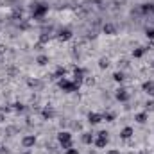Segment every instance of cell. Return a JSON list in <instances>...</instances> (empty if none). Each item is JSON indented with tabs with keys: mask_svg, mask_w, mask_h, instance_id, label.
I'll return each mask as SVG.
<instances>
[{
	"mask_svg": "<svg viewBox=\"0 0 154 154\" xmlns=\"http://www.w3.org/2000/svg\"><path fill=\"white\" fill-rule=\"evenodd\" d=\"M57 142L61 143V147L66 151V149H70L72 147V133H68V131H61L59 134H57Z\"/></svg>",
	"mask_w": 154,
	"mask_h": 154,
	"instance_id": "1",
	"label": "cell"
},
{
	"mask_svg": "<svg viewBox=\"0 0 154 154\" xmlns=\"http://www.w3.org/2000/svg\"><path fill=\"white\" fill-rule=\"evenodd\" d=\"M57 86H59L63 91H66V93H72V91H75L77 88H79L75 82H72V81H68V79H65V77L57 79Z\"/></svg>",
	"mask_w": 154,
	"mask_h": 154,
	"instance_id": "2",
	"label": "cell"
},
{
	"mask_svg": "<svg viewBox=\"0 0 154 154\" xmlns=\"http://www.w3.org/2000/svg\"><path fill=\"white\" fill-rule=\"evenodd\" d=\"M22 145H23L25 149L34 147V145H36V136H34V134H25V136L22 138Z\"/></svg>",
	"mask_w": 154,
	"mask_h": 154,
	"instance_id": "3",
	"label": "cell"
},
{
	"mask_svg": "<svg viewBox=\"0 0 154 154\" xmlns=\"http://www.w3.org/2000/svg\"><path fill=\"white\" fill-rule=\"evenodd\" d=\"M47 11H48V5L36 4V5H34V11H32V14H34V18H41V16H43Z\"/></svg>",
	"mask_w": 154,
	"mask_h": 154,
	"instance_id": "4",
	"label": "cell"
},
{
	"mask_svg": "<svg viewBox=\"0 0 154 154\" xmlns=\"http://www.w3.org/2000/svg\"><path fill=\"white\" fill-rule=\"evenodd\" d=\"M133 134H134V129H133L131 125H125V127L120 131V138H122V140H129V138H133Z\"/></svg>",
	"mask_w": 154,
	"mask_h": 154,
	"instance_id": "5",
	"label": "cell"
},
{
	"mask_svg": "<svg viewBox=\"0 0 154 154\" xmlns=\"http://www.w3.org/2000/svg\"><path fill=\"white\" fill-rule=\"evenodd\" d=\"M116 100H120V102H125V100H129V93H127V90H124V88H118L115 93Z\"/></svg>",
	"mask_w": 154,
	"mask_h": 154,
	"instance_id": "6",
	"label": "cell"
},
{
	"mask_svg": "<svg viewBox=\"0 0 154 154\" xmlns=\"http://www.w3.org/2000/svg\"><path fill=\"white\" fill-rule=\"evenodd\" d=\"M72 36H74V34H72L70 29H61L59 34H57V39H59V41H68V39H72Z\"/></svg>",
	"mask_w": 154,
	"mask_h": 154,
	"instance_id": "7",
	"label": "cell"
},
{
	"mask_svg": "<svg viewBox=\"0 0 154 154\" xmlns=\"http://www.w3.org/2000/svg\"><path fill=\"white\" fill-rule=\"evenodd\" d=\"M104 118H102V115H99V113H90L88 115V122L91 124V125H97V124H100Z\"/></svg>",
	"mask_w": 154,
	"mask_h": 154,
	"instance_id": "8",
	"label": "cell"
},
{
	"mask_svg": "<svg viewBox=\"0 0 154 154\" xmlns=\"http://www.w3.org/2000/svg\"><path fill=\"white\" fill-rule=\"evenodd\" d=\"M142 90L145 93H149V95H154V81H145L142 84Z\"/></svg>",
	"mask_w": 154,
	"mask_h": 154,
	"instance_id": "9",
	"label": "cell"
},
{
	"mask_svg": "<svg viewBox=\"0 0 154 154\" xmlns=\"http://www.w3.org/2000/svg\"><path fill=\"white\" fill-rule=\"evenodd\" d=\"M81 140H82V143H86V145H91V143L95 142V136H93V133H82Z\"/></svg>",
	"mask_w": 154,
	"mask_h": 154,
	"instance_id": "10",
	"label": "cell"
},
{
	"mask_svg": "<svg viewBox=\"0 0 154 154\" xmlns=\"http://www.w3.org/2000/svg\"><path fill=\"white\" fill-rule=\"evenodd\" d=\"M99 149H104L106 145H108V136H99L97 134V138H95V142H93Z\"/></svg>",
	"mask_w": 154,
	"mask_h": 154,
	"instance_id": "11",
	"label": "cell"
},
{
	"mask_svg": "<svg viewBox=\"0 0 154 154\" xmlns=\"http://www.w3.org/2000/svg\"><path fill=\"white\" fill-rule=\"evenodd\" d=\"M41 116H43L45 120H52V118L56 116V113H54V109H52V108H43V111H41Z\"/></svg>",
	"mask_w": 154,
	"mask_h": 154,
	"instance_id": "12",
	"label": "cell"
},
{
	"mask_svg": "<svg viewBox=\"0 0 154 154\" xmlns=\"http://www.w3.org/2000/svg\"><path fill=\"white\" fill-rule=\"evenodd\" d=\"M134 120L138 122V124H145L147 120H149V115L143 111V113H138V115H134Z\"/></svg>",
	"mask_w": 154,
	"mask_h": 154,
	"instance_id": "13",
	"label": "cell"
},
{
	"mask_svg": "<svg viewBox=\"0 0 154 154\" xmlns=\"http://www.w3.org/2000/svg\"><path fill=\"white\" fill-rule=\"evenodd\" d=\"M102 31H104V34H115V25L113 23H106L104 27H102Z\"/></svg>",
	"mask_w": 154,
	"mask_h": 154,
	"instance_id": "14",
	"label": "cell"
},
{
	"mask_svg": "<svg viewBox=\"0 0 154 154\" xmlns=\"http://www.w3.org/2000/svg\"><path fill=\"white\" fill-rule=\"evenodd\" d=\"M143 54H145V48H142V47H140V48H134V50H133V57H136V59H138V57H142Z\"/></svg>",
	"mask_w": 154,
	"mask_h": 154,
	"instance_id": "15",
	"label": "cell"
},
{
	"mask_svg": "<svg viewBox=\"0 0 154 154\" xmlns=\"http://www.w3.org/2000/svg\"><path fill=\"white\" fill-rule=\"evenodd\" d=\"M36 61H38L39 66H45V65H48V57H47V56H38V59H36Z\"/></svg>",
	"mask_w": 154,
	"mask_h": 154,
	"instance_id": "16",
	"label": "cell"
},
{
	"mask_svg": "<svg viewBox=\"0 0 154 154\" xmlns=\"http://www.w3.org/2000/svg\"><path fill=\"white\" fill-rule=\"evenodd\" d=\"M113 79H115L116 82H124L125 75H124V72H115V74H113Z\"/></svg>",
	"mask_w": 154,
	"mask_h": 154,
	"instance_id": "17",
	"label": "cell"
},
{
	"mask_svg": "<svg viewBox=\"0 0 154 154\" xmlns=\"http://www.w3.org/2000/svg\"><path fill=\"white\" fill-rule=\"evenodd\" d=\"M99 66H100V68H108V66H109V59H108V57H100V59H99Z\"/></svg>",
	"mask_w": 154,
	"mask_h": 154,
	"instance_id": "18",
	"label": "cell"
},
{
	"mask_svg": "<svg viewBox=\"0 0 154 154\" xmlns=\"http://www.w3.org/2000/svg\"><path fill=\"white\" fill-rule=\"evenodd\" d=\"M102 118H104L106 122H115V113H109V111H108V113L102 115Z\"/></svg>",
	"mask_w": 154,
	"mask_h": 154,
	"instance_id": "19",
	"label": "cell"
},
{
	"mask_svg": "<svg viewBox=\"0 0 154 154\" xmlns=\"http://www.w3.org/2000/svg\"><path fill=\"white\" fill-rule=\"evenodd\" d=\"M29 86L31 88H38V86H41V81H38V79H29Z\"/></svg>",
	"mask_w": 154,
	"mask_h": 154,
	"instance_id": "20",
	"label": "cell"
},
{
	"mask_svg": "<svg viewBox=\"0 0 154 154\" xmlns=\"http://www.w3.org/2000/svg\"><path fill=\"white\" fill-rule=\"evenodd\" d=\"M13 109H14V111H20V113H22V111H23L25 108H23V104H14V108H13Z\"/></svg>",
	"mask_w": 154,
	"mask_h": 154,
	"instance_id": "21",
	"label": "cell"
},
{
	"mask_svg": "<svg viewBox=\"0 0 154 154\" xmlns=\"http://www.w3.org/2000/svg\"><path fill=\"white\" fill-rule=\"evenodd\" d=\"M65 154H79V151L74 149V147H70V149H66V151H65Z\"/></svg>",
	"mask_w": 154,
	"mask_h": 154,
	"instance_id": "22",
	"label": "cell"
},
{
	"mask_svg": "<svg viewBox=\"0 0 154 154\" xmlns=\"http://www.w3.org/2000/svg\"><path fill=\"white\" fill-rule=\"evenodd\" d=\"M145 108H147L149 111H152V109H154V100H149V102L145 104Z\"/></svg>",
	"mask_w": 154,
	"mask_h": 154,
	"instance_id": "23",
	"label": "cell"
},
{
	"mask_svg": "<svg viewBox=\"0 0 154 154\" xmlns=\"http://www.w3.org/2000/svg\"><path fill=\"white\" fill-rule=\"evenodd\" d=\"M147 38L154 39V29H147Z\"/></svg>",
	"mask_w": 154,
	"mask_h": 154,
	"instance_id": "24",
	"label": "cell"
},
{
	"mask_svg": "<svg viewBox=\"0 0 154 154\" xmlns=\"http://www.w3.org/2000/svg\"><path fill=\"white\" fill-rule=\"evenodd\" d=\"M108 154H120L118 149H111V151H108Z\"/></svg>",
	"mask_w": 154,
	"mask_h": 154,
	"instance_id": "25",
	"label": "cell"
},
{
	"mask_svg": "<svg viewBox=\"0 0 154 154\" xmlns=\"http://www.w3.org/2000/svg\"><path fill=\"white\" fill-rule=\"evenodd\" d=\"M0 152H4V145H0Z\"/></svg>",
	"mask_w": 154,
	"mask_h": 154,
	"instance_id": "26",
	"label": "cell"
},
{
	"mask_svg": "<svg viewBox=\"0 0 154 154\" xmlns=\"http://www.w3.org/2000/svg\"><path fill=\"white\" fill-rule=\"evenodd\" d=\"M23 154H31V152H23Z\"/></svg>",
	"mask_w": 154,
	"mask_h": 154,
	"instance_id": "27",
	"label": "cell"
}]
</instances>
